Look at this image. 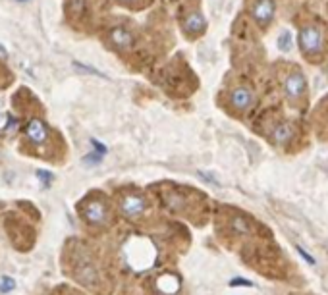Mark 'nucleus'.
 <instances>
[{
  "label": "nucleus",
  "mask_w": 328,
  "mask_h": 295,
  "mask_svg": "<svg viewBox=\"0 0 328 295\" xmlns=\"http://www.w3.org/2000/svg\"><path fill=\"white\" fill-rule=\"evenodd\" d=\"M39 180H43L44 184H48L50 182V174L48 172H39Z\"/></svg>",
  "instance_id": "nucleus-16"
},
{
  "label": "nucleus",
  "mask_w": 328,
  "mask_h": 295,
  "mask_svg": "<svg viewBox=\"0 0 328 295\" xmlns=\"http://www.w3.org/2000/svg\"><path fill=\"white\" fill-rule=\"evenodd\" d=\"M284 93L288 100L295 104V102H299L301 98L305 97L307 93V77L303 72H299V70H295L292 72L290 76L286 77L284 81Z\"/></svg>",
  "instance_id": "nucleus-4"
},
{
  "label": "nucleus",
  "mask_w": 328,
  "mask_h": 295,
  "mask_svg": "<svg viewBox=\"0 0 328 295\" xmlns=\"http://www.w3.org/2000/svg\"><path fill=\"white\" fill-rule=\"evenodd\" d=\"M46 135H48V131H46V126H44L41 120H33L31 124L27 126V137H29L33 143L41 145V143L46 141Z\"/></svg>",
  "instance_id": "nucleus-10"
},
{
  "label": "nucleus",
  "mask_w": 328,
  "mask_h": 295,
  "mask_svg": "<svg viewBox=\"0 0 328 295\" xmlns=\"http://www.w3.org/2000/svg\"><path fill=\"white\" fill-rule=\"evenodd\" d=\"M278 48L282 52H290V48H292V35H290V31H282V37L278 39Z\"/></svg>",
  "instance_id": "nucleus-12"
},
{
  "label": "nucleus",
  "mask_w": 328,
  "mask_h": 295,
  "mask_svg": "<svg viewBox=\"0 0 328 295\" xmlns=\"http://www.w3.org/2000/svg\"><path fill=\"white\" fill-rule=\"evenodd\" d=\"M295 249H297V253H299V255H301V257H303V259H305V261L309 262V264H315V259H313V257H309V255H307V253L303 251V249H301L299 245H297Z\"/></svg>",
  "instance_id": "nucleus-15"
},
{
  "label": "nucleus",
  "mask_w": 328,
  "mask_h": 295,
  "mask_svg": "<svg viewBox=\"0 0 328 295\" xmlns=\"http://www.w3.org/2000/svg\"><path fill=\"white\" fill-rule=\"evenodd\" d=\"M230 285H232V287H236V285H247V287H251L253 284L249 280H243V278H234V280L230 282Z\"/></svg>",
  "instance_id": "nucleus-14"
},
{
  "label": "nucleus",
  "mask_w": 328,
  "mask_h": 295,
  "mask_svg": "<svg viewBox=\"0 0 328 295\" xmlns=\"http://www.w3.org/2000/svg\"><path fill=\"white\" fill-rule=\"evenodd\" d=\"M326 74H328V68H326Z\"/></svg>",
  "instance_id": "nucleus-19"
},
{
  "label": "nucleus",
  "mask_w": 328,
  "mask_h": 295,
  "mask_svg": "<svg viewBox=\"0 0 328 295\" xmlns=\"http://www.w3.org/2000/svg\"><path fill=\"white\" fill-rule=\"evenodd\" d=\"M122 4H128V6H133V4H137L139 0H120Z\"/></svg>",
  "instance_id": "nucleus-18"
},
{
  "label": "nucleus",
  "mask_w": 328,
  "mask_h": 295,
  "mask_svg": "<svg viewBox=\"0 0 328 295\" xmlns=\"http://www.w3.org/2000/svg\"><path fill=\"white\" fill-rule=\"evenodd\" d=\"M230 104H232V108L236 110V112L245 114V112H249V110L255 108V104H257V95H255V91H253L251 87H247V85H238V87L230 93Z\"/></svg>",
  "instance_id": "nucleus-2"
},
{
  "label": "nucleus",
  "mask_w": 328,
  "mask_h": 295,
  "mask_svg": "<svg viewBox=\"0 0 328 295\" xmlns=\"http://www.w3.org/2000/svg\"><path fill=\"white\" fill-rule=\"evenodd\" d=\"M12 289H14V280L8 278V276H4V278L0 280V291H2V293H8Z\"/></svg>",
  "instance_id": "nucleus-13"
},
{
  "label": "nucleus",
  "mask_w": 328,
  "mask_h": 295,
  "mask_svg": "<svg viewBox=\"0 0 328 295\" xmlns=\"http://www.w3.org/2000/svg\"><path fill=\"white\" fill-rule=\"evenodd\" d=\"M83 216H85V220H87L89 224H95V226L106 224V220H108L106 205L100 203V201H91L87 207L83 208Z\"/></svg>",
  "instance_id": "nucleus-7"
},
{
  "label": "nucleus",
  "mask_w": 328,
  "mask_h": 295,
  "mask_svg": "<svg viewBox=\"0 0 328 295\" xmlns=\"http://www.w3.org/2000/svg\"><path fill=\"white\" fill-rule=\"evenodd\" d=\"M276 16V0H255L251 4V18L261 29L270 27Z\"/></svg>",
  "instance_id": "nucleus-3"
},
{
  "label": "nucleus",
  "mask_w": 328,
  "mask_h": 295,
  "mask_svg": "<svg viewBox=\"0 0 328 295\" xmlns=\"http://www.w3.org/2000/svg\"><path fill=\"white\" fill-rule=\"evenodd\" d=\"M145 208H147V201L139 193H128V195H124L120 199V210L126 218H137V216H141L143 212H145Z\"/></svg>",
  "instance_id": "nucleus-5"
},
{
  "label": "nucleus",
  "mask_w": 328,
  "mask_h": 295,
  "mask_svg": "<svg viewBox=\"0 0 328 295\" xmlns=\"http://www.w3.org/2000/svg\"><path fill=\"white\" fill-rule=\"evenodd\" d=\"M295 137V126L292 122H280V124H276L270 131V141L274 145H288V143H292Z\"/></svg>",
  "instance_id": "nucleus-8"
},
{
  "label": "nucleus",
  "mask_w": 328,
  "mask_h": 295,
  "mask_svg": "<svg viewBox=\"0 0 328 295\" xmlns=\"http://www.w3.org/2000/svg\"><path fill=\"white\" fill-rule=\"evenodd\" d=\"M20 2H23V0H20Z\"/></svg>",
  "instance_id": "nucleus-20"
},
{
  "label": "nucleus",
  "mask_w": 328,
  "mask_h": 295,
  "mask_svg": "<svg viewBox=\"0 0 328 295\" xmlns=\"http://www.w3.org/2000/svg\"><path fill=\"white\" fill-rule=\"evenodd\" d=\"M207 29V20L199 10H191L184 18V33L189 35V39H197L201 33Z\"/></svg>",
  "instance_id": "nucleus-6"
},
{
  "label": "nucleus",
  "mask_w": 328,
  "mask_h": 295,
  "mask_svg": "<svg viewBox=\"0 0 328 295\" xmlns=\"http://www.w3.org/2000/svg\"><path fill=\"white\" fill-rule=\"evenodd\" d=\"M110 43L114 48H118V50H130L133 43H135V37H133V33L130 29H126V27H114L112 31H110Z\"/></svg>",
  "instance_id": "nucleus-9"
},
{
  "label": "nucleus",
  "mask_w": 328,
  "mask_h": 295,
  "mask_svg": "<svg viewBox=\"0 0 328 295\" xmlns=\"http://www.w3.org/2000/svg\"><path fill=\"white\" fill-rule=\"evenodd\" d=\"M297 43H299L301 54L305 56L307 60H315L324 50V33L317 25L305 23L297 31Z\"/></svg>",
  "instance_id": "nucleus-1"
},
{
  "label": "nucleus",
  "mask_w": 328,
  "mask_h": 295,
  "mask_svg": "<svg viewBox=\"0 0 328 295\" xmlns=\"http://www.w3.org/2000/svg\"><path fill=\"white\" fill-rule=\"evenodd\" d=\"M14 128H16V120L8 118V128H6V131H14Z\"/></svg>",
  "instance_id": "nucleus-17"
},
{
  "label": "nucleus",
  "mask_w": 328,
  "mask_h": 295,
  "mask_svg": "<svg viewBox=\"0 0 328 295\" xmlns=\"http://www.w3.org/2000/svg\"><path fill=\"white\" fill-rule=\"evenodd\" d=\"M164 203H166V207L170 210H178V208H182L186 205V199L182 195H178V193H166L164 195Z\"/></svg>",
  "instance_id": "nucleus-11"
}]
</instances>
